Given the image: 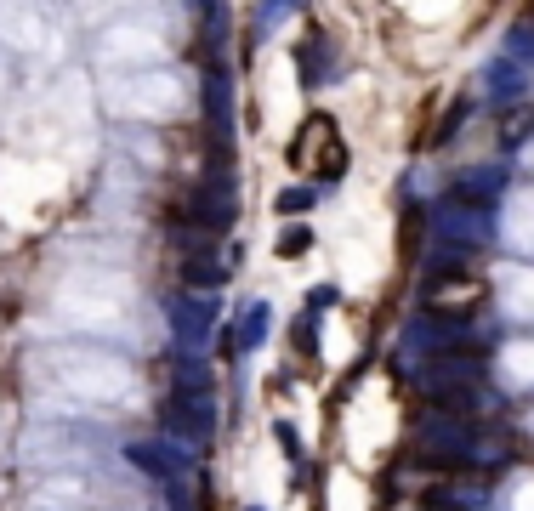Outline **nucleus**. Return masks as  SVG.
I'll list each match as a JSON object with an SVG mask.
<instances>
[{
    "label": "nucleus",
    "mask_w": 534,
    "mask_h": 511,
    "mask_svg": "<svg viewBox=\"0 0 534 511\" xmlns=\"http://www.w3.org/2000/svg\"><path fill=\"white\" fill-rule=\"evenodd\" d=\"M495 188H500V171H466L455 182V199L461 205H483V199H495Z\"/></svg>",
    "instance_id": "1"
},
{
    "label": "nucleus",
    "mask_w": 534,
    "mask_h": 511,
    "mask_svg": "<svg viewBox=\"0 0 534 511\" xmlns=\"http://www.w3.org/2000/svg\"><path fill=\"white\" fill-rule=\"evenodd\" d=\"M222 279V262L216 256H205V250H188L182 256V284H194V290H205V284Z\"/></svg>",
    "instance_id": "2"
},
{
    "label": "nucleus",
    "mask_w": 534,
    "mask_h": 511,
    "mask_svg": "<svg viewBox=\"0 0 534 511\" xmlns=\"http://www.w3.org/2000/svg\"><path fill=\"white\" fill-rule=\"evenodd\" d=\"M307 239H313L307 228H290L285 239H279V256H302V250H307Z\"/></svg>",
    "instance_id": "3"
},
{
    "label": "nucleus",
    "mask_w": 534,
    "mask_h": 511,
    "mask_svg": "<svg viewBox=\"0 0 534 511\" xmlns=\"http://www.w3.org/2000/svg\"><path fill=\"white\" fill-rule=\"evenodd\" d=\"M279 205H285V211H307V205H313V194H307V188H290Z\"/></svg>",
    "instance_id": "4"
}]
</instances>
